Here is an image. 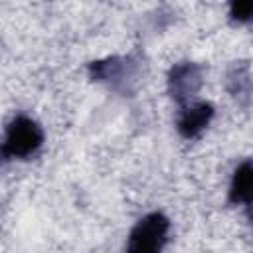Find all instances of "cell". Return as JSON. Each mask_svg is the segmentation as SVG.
Here are the masks:
<instances>
[{
    "mask_svg": "<svg viewBox=\"0 0 253 253\" xmlns=\"http://www.w3.org/2000/svg\"><path fill=\"white\" fill-rule=\"evenodd\" d=\"M43 144V130L38 121L28 115H18L10 121L4 132L2 156L6 160L32 158Z\"/></svg>",
    "mask_w": 253,
    "mask_h": 253,
    "instance_id": "cell-1",
    "label": "cell"
},
{
    "mask_svg": "<svg viewBox=\"0 0 253 253\" xmlns=\"http://www.w3.org/2000/svg\"><path fill=\"white\" fill-rule=\"evenodd\" d=\"M170 221L164 213L152 211L136 221L126 237V253H162L168 241Z\"/></svg>",
    "mask_w": 253,
    "mask_h": 253,
    "instance_id": "cell-2",
    "label": "cell"
},
{
    "mask_svg": "<svg viewBox=\"0 0 253 253\" xmlns=\"http://www.w3.org/2000/svg\"><path fill=\"white\" fill-rule=\"evenodd\" d=\"M168 93L180 105H188L196 101V95L202 87V67L194 61H178L168 71Z\"/></svg>",
    "mask_w": 253,
    "mask_h": 253,
    "instance_id": "cell-3",
    "label": "cell"
},
{
    "mask_svg": "<svg viewBox=\"0 0 253 253\" xmlns=\"http://www.w3.org/2000/svg\"><path fill=\"white\" fill-rule=\"evenodd\" d=\"M134 73H136L134 61L119 55L97 59L89 65V75L93 81L107 83L117 91H128L130 83L134 81Z\"/></svg>",
    "mask_w": 253,
    "mask_h": 253,
    "instance_id": "cell-4",
    "label": "cell"
},
{
    "mask_svg": "<svg viewBox=\"0 0 253 253\" xmlns=\"http://www.w3.org/2000/svg\"><path fill=\"white\" fill-rule=\"evenodd\" d=\"M213 105L208 101H192L184 107H180V113L176 117V128L184 138H196L200 136L213 119Z\"/></svg>",
    "mask_w": 253,
    "mask_h": 253,
    "instance_id": "cell-5",
    "label": "cell"
},
{
    "mask_svg": "<svg viewBox=\"0 0 253 253\" xmlns=\"http://www.w3.org/2000/svg\"><path fill=\"white\" fill-rule=\"evenodd\" d=\"M227 196H229V202L235 206L253 204V162L251 160H245L235 168L229 182Z\"/></svg>",
    "mask_w": 253,
    "mask_h": 253,
    "instance_id": "cell-6",
    "label": "cell"
},
{
    "mask_svg": "<svg viewBox=\"0 0 253 253\" xmlns=\"http://www.w3.org/2000/svg\"><path fill=\"white\" fill-rule=\"evenodd\" d=\"M225 87L227 91L231 93L233 99H237L239 103H247L251 99V93H253V79H251V73H249V67L243 63V61H235L229 71H227V77H225Z\"/></svg>",
    "mask_w": 253,
    "mask_h": 253,
    "instance_id": "cell-7",
    "label": "cell"
},
{
    "mask_svg": "<svg viewBox=\"0 0 253 253\" xmlns=\"http://www.w3.org/2000/svg\"><path fill=\"white\" fill-rule=\"evenodd\" d=\"M229 18L237 24L253 22V0H241L229 4Z\"/></svg>",
    "mask_w": 253,
    "mask_h": 253,
    "instance_id": "cell-8",
    "label": "cell"
},
{
    "mask_svg": "<svg viewBox=\"0 0 253 253\" xmlns=\"http://www.w3.org/2000/svg\"><path fill=\"white\" fill-rule=\"evenodd\" d=\"M249 208H251V210H249V217H251V223H253V204H251Z\"/></svg>",
    "mask_w": 253,
    "mask_h": 253,
    "instance_id": "cell-9",
    "label": "cell"
}]
</instances>
